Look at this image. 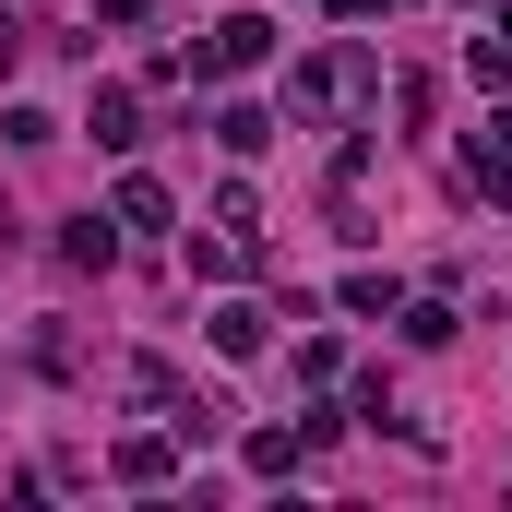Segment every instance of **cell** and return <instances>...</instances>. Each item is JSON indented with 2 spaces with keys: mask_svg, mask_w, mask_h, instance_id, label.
I'll use <instances>...</instances> for the list:
<instances>
[{
  "mask_svg": "<svg viewBox=\"0 0 512 512\" xmlns=\"http://www.w3.org/2000/svg\"><path fill=\"white\" fill-rule=\"evenodd\" d=\"M286 108L310 131H358L370 108H382V60L358 48V36H334V48H310L298 72H286Z\"/></svg>",
  "mask_w": 512,
  "mask_h": 512,
  "instance_id": "obj_1",
  "label": "cell"
},
{
  "mask_svg": "<svg viewBox=\"0 0 512 512\" xmlns=\"http://www.w3.org/2000/svg\"><path fill=\"white\" fill-rule=\"evenodd\" d=\"M120 393L155 417V429H179L191 453H203V441H227V393H203L191 370H167V358H131V370H120Z\"/></svg>",
  "mask_w": 512,
  "mask_h": 512,
  "instance_id": "obj_2",
  "label": "cell"
},
{
  "mask_svg": "<svg viewBox=\"0 0 512 512\" xmlns=\"http://www.w3.org/2000/svg\"><path fill=\"white\" fill-rule=\"evenodd\" d=\"M274 60V12H227V24H203V48H191V84H239Z\"/></svg>",
  "mask_w": 512,
  "mask_h": 512,
  "instance_id": "obj_3",
  "label": "cell"
},
{
  "mask_svg": "<svg viewBox=\"0 0 512 512\" xmlns=\"http://www.w3.org/2000/svg\"><path fill=\"white\" fill-rule=\"evenodd\" d=\"M108 477H120V489H167V477H179V429H131L120 453H108Z\"/></svg>",
  "mask_w": 512,
  "mask_h": 512,
  "instance_id": "obj_4",
  "label": "cell"
},
{
  "mask_svg": "<svg viewBox=\"0 0 512 512\" xmlns=\"http://www.w3.org/2000/svg\"><path fill=\"white\" fill-rule=\"evenodd\" d=\"M84 131H96L108 155H131V143H143V96H131V84H96V96H84Z\"/></svg>",
  "mask_w": 512,
  "mask_h": 512,
  "instance_id": "obj_5",
  "label": "cell"
},
{
  "mask_svg": "<svg viewBox=\"0 0 512 512\" xmlns=\"http://www.w3.org/2000/svg\"><path fill=\"white\" fill-rule=\"evenodd\" d=\"M108 215H120L131 239H167V227H179V203H167V179H143V167L120 179V203H108Z\"/></svg>",
  "mask_w": 512,
  "mask_h": 512,
  "instance_id": "obj_6",
  "label": "cell"
},
{
  "mask_svg": "<svg viewBox=\"0 0 512 512\" xmlns=\"http://www.w3.org/2000/svg\"><path fill=\"white\" fill-rule=\"evenodd\" d=\"M203 334H215V358H262V346H274V310H262V298H227Z\"/></svg>",
  "mask_w": 512,
  "mask_h": 512,
  "instance_id": "obj_7",
  "label": "cell"
},
{
  "mask_svg": "<svg viewBox=\"0 0 512 512\" xmlns=\"http://www.w3.org/2000/svg\"><path fill=\"white\" fill-rule=\"evenodd\" d=\"M60 262H72V274H108V262H120V215H72V227H60Z\"/></svg>",
  "mask_w": 512,
  "mask_h": 512,
  "instance_id": "obj_8",
  "label": "cell"
},
{
  "mask_svg": "<svg viewBox=\"0 0 512 512\" xmlns=\"http://www.w3.org/2000/svg\"><path fill=\"white\" fill-rule=\"evenodd\" d=\"M465 191H477V203H512V143H501V131L465 143Z\"/></svg>",
  "mask_w": 512,
  "mask_h": 512,
  "instance_id": "obj_9",
  "label": "cell"
},
{
  "mask_svg": "<svg viewBox=\"0 0 512 512\" xmlns=\"http://www.w3.org/2000/svg\"><path fill=\"white\" fill-rule=\"evenodd\" d=\"M393 322H405V346H453V334H465V310H453V298H405Z\"/></svg>",
  "mask_w": 512,
  "mask_h": 512,
  "instance_id": "obj_10",
  "label": "cell"
},
{
  "mask_svg": "<svg viewBox=\"0 0 512 512\" xmlns=\"http://www.w3.org/2000/svg\"><path fill=\"white\" fill-rule=\"evenodd\" d=\"M215 143H227V155H262L274 120H262V108H215Z\"/></svg>",
  "mask_w": 512,
  "mask_h": 512,
  "instance_id": "obj_11",
  "label": "cell"
},
{
  "mask_svg": "<svg viewBox=\"0 0 512 512\" xmlns=\"http://www.w3.org/2000/svg\"><path fill=\"white\" fill-rule=\"evenodd\" d=\"M298 382L334 393V382H346V346H334V334H310V346H298Z\"/></svg>",
  "mask_w": 512,
  "mask_h": 512,
  "instance_id": "obj_12",
  "label": "cell"
},
{
  "mask_svg": "<svg viewBox=\"0 0 512 512\" xmlns=\"http://www.w3.org/2000/svg\"><path fill=\"white\" fill-rule=\"evenodd\" d=\"M346 310H358V322H382V310H405V298H393V274L358 262V274H346Z\"/></svg>",
  "mask_w": 512,
  "mask_h": 512,
  "instance_id": "obj_13",
  "label": "cell"
},
{
  "mask_svg": "<svg viewBox=\"0 0 512 512\" xmlns=\"http://www.w3.org/2000/svg\"><path fill=\"white\" fill-rule=\"evenodd\" d=\"M251 477H298V429H251Z\"/></svg>",
  "mask_w": 512,
  "mask_h": 512,
  "instance_id": "obj_14",
  "label": "cell"
},
{
  "mask_svg": "<svg viewBox=\"0 0 512 512\" xmlns=\"http://www.w3.org/2000/svg\"><path fill=\"white\" fill-rule=\"evenodd\" d=\"M465 72H477V96H512V48H501V36H477V48H465Z\"/></svg>",
  "mask_w": 512,
  "mask_h": 512,
  "instance_id": "obj_15",
  "label": "cell"
},
{
  "mask_svg": "<svg viewBox=\"0 0 512 512\" xmlns=\"http://www.w3.org/2000/svg\"><path fill=\"white\" fill-rule=\"evenodd\" d=\"M24 48H36V24H24V12L0 0V72H24Z\"/></svg>",
  "mask_w": 512,
  "mask_h": 512,
  "instance_id": "obj_16",
  "label": "cell"
},
{
  "mask_svg": "<svg viewBox=\"0 0 512 512\" xmlns=\"http://www.w3.org/2000/svg\"><path fill=\"white\" fill-rule=\"evenodd\" d=\"M322 12H334V24H370V12H382V0H322Z\"/></svg>",
  "mask_w": 512,
  "mask_h": 512,
  "instance_id": "obj_17",
  "label": "cell"
},
{
  "mask_svg": "<svg viewBox=\"0 0 512 512\" xmlns=\"http://www.w3.org/2000/svg\"><path fill=\"white\" fill-rule=\"evenodd\" d=\"M12 251H24V215H12V203H0V262H12Z\"/></svg>",
  "mask_w": 512,
  "mask_h": 512,
  "instance_id": "obj_18",
  "label": "cell"
},
{
  "mask_svg": "<svg viewBox=\"0 0 512 512\" xmlns=\"http://www.w3.org/2000/svg\"><path fill=\"white\" fill-rule=\"evenodd\" d=\"M96 12H108V24H143V12H155V0H96Z\"/></svg>",
  "mask_w": 512,
  "mask_h": 512,
  "instance_id": "obj_19",
  "label": "cell"
},
{
  "mask_svg": "<svg viewBox=\"0 0 512 512\" xmlns=\"http://www.w3.org/2000/svg\"><path fill=\"white\" fill-rule=\"evenodd\" d=\"M489 36H501V48H512V0H501V12H489Z\"/></svg>",
  "mask_w": 512,
  "mask_h": 512,
  "instance_id": "obj_20",
  "label": "cell"
},
{
  "mask_svg": "<svg viewBox=\"0 0 512 512\" xmlns=\"http://www.w3.org/2000/svg\"><path fill=\"white\" fill-rule=\"evenodd\" d=\"M489 131H501V143H512V96H501V108H489Z\"/></svg>",
  "mask_w": 512,
  "mask_h": 512,
  "instance_id": "obj_21",
  "label": "cell"
}]
</instances>
